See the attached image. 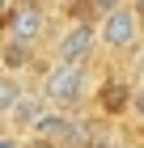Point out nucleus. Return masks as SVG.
Masks as SVG:
<instances>
[{
    "mask_svg": "<svg viewBox=\"0 0 144 148\" xmlns=\"http://www.w3.org/2000/svg\"><path fill=\"white\" fill-rule=\"evenodd\" d=\"M9 38H13V47H34L43 38V9L21 0L13 9V17H9Z\"/></svg>",
    "mask_w": 144,
    "mask_h": 148,
    "instance_id": "f257e3e1",
    "label": "nucleus"
},
{
    "mask_svg": "<svg viewBox=\"0 0 144 148\" xmlns=\"http://www.w3.org/2000/svg\"><path fill=\"white\" fill-rule=\"evenodd\" d=\"M102 42L114 47V51H127V47L136 42V17H132L127 9L106 13V21H102Z\"/></svg>",
    "mask_w": 144,
    "mask_h": 148,
    "instance_id": "f03ea898",
    "label": "nucleus"
},
{
    "mask_svg": "<svg viewBox=\"0 0 144 148\" xmlns=\"http://www.w3.org/2000/svg\"><path fill=\"white\" fill-rule=\"evenodd\" d=\"M81 80H85L81 64H59V68L47 76V93H51L55 102H72V97L81 93Z\"/></svg>",
    "mask_w": 144,
    "mask_h": 148,
    "instance_id": "7ed1b4c3",
    "label": "nucleus"
},
{
    "mask_svg": "<svg viewBox=\"0 0 144 148\" xmlns=\"http://www.w3.org/2000/svg\"><path fill=\"white\" fill-rule=\"evenodd\" d=\"M89 47H93V30H89L85 21H76L64 38H59V59H64V64H81V59L89 55Z\"/></svg>",
    "mask_w": 144,
    "mask_h": 148,
    "instance_id": "20e7f679",
    "label": "nucleus"
},
{
    "mask_svg": "<svg viewBox=\"0 0 144 148\" xmlns=\"http://www.w3.org/2000/svg\"><path fill=\"white\" fill-rule=\"evenodd\" d=\"M34 127H38L43 140H72V144H76V140L85 136V127L68 123V119H34Z\"/></svg>",
    "mask_w": 144,
    "mask_h": 148,
    "instance_id": "39448f33",
    "label": "nucleus"
},
{
    "mask_svg": "<svg viewBox=\"0 0 144 148\" xmlns=\"http://www.w3.org/2000/svg\"><path fill=\"white\" fill-rule=\"evenodd\" d=\"M9 106H17V85L9 76H0V110H9Z\"/></svg>",
    "mask_w": 144,
    "mask_h": 148,
    "instance_id": "423d86ee",
    "label": "nucleus"
},
{
    "mask_svg": "<svg viewBox=\"0 0 144 148\" xmlns=\"http://www.w3.org/2000/svg\"><path fill=\"white\" fill-rule=\"evenodd\" d=\"M123 102H127V93L114 85V89H106V110H123Z\"/></svg>",
    "mask_w": 144,
    "mask_h": 148,
    "instance_id": "0eeeda50",
    "label": "nucleus"
},
{
    "mask_svg": "<svg viewBox=\"0 0 144 148\" xmlns=\"http://www.w3.org/2000/svg\"><path fill=\"white\" fill-rule=\"evenodd\" d=\"M17 119H34V102H17Z\"/></svg>",
    "mask_w": 144,
    "mask_h": 148,
    "instance_id": "6e6552de",
    "label": "nucleus"
},
{
    "mask_svg": "<svg viewBox=\"0 0 144 148\" xmlns=\"http://www.w3.org/2000/svg\"><path fill=\"white\" fill-rule=\"evenodd\" d=\"M93 9H102V13H114V9H119V0H93Z\"/></svg>",
    "mask_w": 144,
    "mask_h": 148,
    "instance_id": "1a4fd4ad",
    "label": "nucleus"
},
{
    "mask_svg": "<svg viewBox=\"0 0 144 148\" xmlns=\"http://www.w3.org/2000/svg\"><path fill=\"white\" fill-rule=\"evenodd\" d=\"M0 148H13V144H9V140H0Z\"/></svg>",
    "mask_w": 144,
    "mask_h": 148,
    "instance_id": "9d476101",
    "label": "nucleus"
},
{
    "mask_svg": "<svg viewBox=\"0 0 144 148\" xmlns=\"http://www.w3.org/2000/svg\"><path fill=\"white\" fill-rule=\"evenodd\" d=\"M110 148H123V144H110Z\"/></svg>",
    "mask_w": 144,
    "mask_h": 148,
    "instance_id": "9b49d317",
    "label": "nucleus"
},
{
    "mask_svg": "<svg viewBox=\"0 0 144 148\" xmlns=\"http://www.w3.org/2000/svg\"><path fill=\"white\" fill-rule=\"evenodd\" d=\"M0 9H4V0H0Z\"/></svg>",
    "mask_w": 144,
    "mask_h": 148,
    "instance_id": "f8f14e48",
    "label": "nucleus"
}]
</instances>
